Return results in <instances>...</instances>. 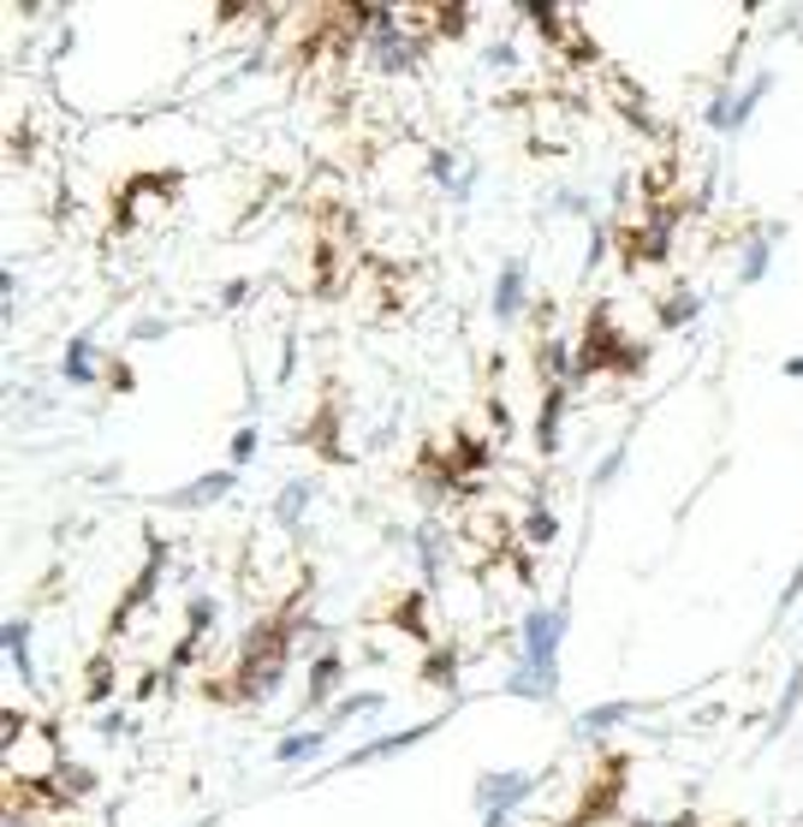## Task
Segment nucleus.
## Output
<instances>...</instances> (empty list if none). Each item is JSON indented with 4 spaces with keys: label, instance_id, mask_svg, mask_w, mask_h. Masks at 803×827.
Segmentation results:
<instances>
[{
    "label": "nucleus",
    "instance_id": "13",
    "mask_svg": "<svg viewBox=\"0 0 803 827\" xmlns=\"http://www.w3.org/2000/svg\"><path fill=\"white\" fill-rule=\"evenodd\" d=\"M690 316H697V298H667V304H660V322H667V328H679V322H690Z\"/></svg>",
    "mask_w": 803,
    "mask_h": 827
},
{
    "label": "nucleus",
    "instance_id": "17",
    "mask_svg": "<svg viewBox=\"0 0 803 827\" xmlns=\"http://www.w3.org/2000/svg\"><path fill=\"white\" fill-rule=\"evenodd\" d=\"M66 375H72V381H90V345H84V340L66 352Z\"/></svg>",
    "mask_w": 803,
    "mask_h": 827
},
{
    "label": "nucleus",
    "instance_id": "12",
    "mask_svg": "<svg viewBox=\"0 0 803 827\" xmlns=\"http://www.w3.org/2000/svg\"><path fill=\"white\" fill-rule=\"evenodd\" d=\"M423 679H429V685H447V691H452V679H459V673H452V649H440V655H429V666H423Z\"/></svg>",
    "mask_w": 803,
    "mask_h": 827
},
{
    "label": "nucleus",
    "instance_id": "2",
    "mask_svg": "<svg viewBox=\"0 0 803 827\" xmlns=\"http://www.w3.org/2000/svg\"><path fill=\"white\" fill-rule=\"evenodd\" d=\"M560 631H565V613L560 608H542V613L524 619V673L512 679V696H548V691H554Z\"/></svg>",
    "mask_w": 803,
    "mask_h": 827
},
{
    "label": "nucleus",
    "instance_id": "9",
    "mask_svg": "<svg viewBox=\"0 0 803 827\" xmlns=\"http://www.w3.org/2000/svg\"><path fill=\"white\" fill-rule=\"evenodd\" d=\"M518 298H524V268L507 262V275H500V292H494V310H500V316H518Z\"/></svg>",
    "mask_w": 803,
    "mask_h": 827
},
{
    "label": "nucleus",
    "instance_id": "20",
    "mask_svg": "<svg viewBox=\"0 0 803 827\" xmlns=\"http://www.w3.org/2000/svg\"><path fill=\"white\" fill-rule=\"evenodd\" d=\"M768 268V245H750V257H744V280H755Z\"/></svg>",
    "mask_w": 803,
    "mask_h": 827
},
{
    "label": "nucleus",
    "instance_id": "22",
    "mask_svg": "<svg viewBox=\"0 0 803 827\" xmlns=\"http://www.w3.org/2000/svg\"><path fill=\"white\" fill-rule=\"evenodd\" d=\"M482 827H507V816H488V821H482Z\"/></svg>",
    "mask_w": 803,
    "mask_h": 827
},
{
    "label": "nucleus",
    "instance_id": "7",
    "mask_svg": "<svg viewBox=\"0 0 803 827\" xmlns=\"http://www.w3.org/2000/svg\"><path fill=\"white\" fill-rule=\"evenodd\" d=\"M7 649H12L19 679H24V685H36V661H30V626H24V619H12V626H7Z\"/></svg>",
    "mask_w": 803,
    "mask_h": 827
},
{
    "label": "nucleus",
    "instance_id": "6",
    "mask_svg": "<svg viewBox=\"0 0 803 827\" xmlns=\"http://www.w3.org/2000/svg\"><path fill=\"white\" fill-rule=\"evenodd\" d=\"M340 679H345V661H340V655H322L316 666H310V709H322L327 696H334Z\"/></svg>",
    "mask_w": 803,
    "mask_h": 827
},
{
    "label": "nucleus",
    "instance_id": "15",
    "mask_svg": "<svg viewBox=\"0 0 803 827\" xmlns=\"http://www.w3.org/2000/svg\"><path fill=\"white\" fill-rule=\"evenodd\" d=\"M613 721H625V703H607V709H590V714H584V721H577V726H584V733H602V726H613Z\"/></svg>",
    "mask_w": 803,
    "mask_h": 827
},
{
    "label": "nucleus",
    "instance_id": "14",
    "mask_svg": "<svg viewBox=\"0 0 803 827\" xmlns=\"http://www.w3.org/2000/svg\"><path fill=\"white\" fill-rule=\"evenodd\" d=\"M369 709H382V696H375V691H357V696H345V703L334 709V721H352V714H369Z\"/></svg>",
    "mask_w": 803,
    "mask_h": 827
},
{
    "label": "nucleus",
    "instance_id": "18",
    "mask_svg": "<svg viewBox=\"0 0 803 827\" xmlns=\"http://www.w3.org/2000/svg\"><path fill=\"white\" fill-rule=\"evenodd\" d=\"M304 500H310V488H286V495H280V518H286V524H298V513H304Z\"/></svg>",
    "mask_w": 803,
    "mask_h": 827
},
{
    "label": "nucleus",
    "instance_id": "1",
    "mask_svg": "<svg viewBox=\"0 0 803 827\" xmlns=\"http://www.w3.org/2000/svg\"><path fill=\"white\" fill-rule=\"evenodd\" d=\"M310 619H298L292 608L262 619V626L244 631V649H239V679H232V696L239 703H268L286 679V661H292V643L304 638Z\"/></svg>",
    "mask_w": 803,
    "mask_h": 827
},
{
    "label": "nucleus",
    "instance_id": "4",
    "mask_svg": "<svg viewBox=\"0 0 803 827\" xmlns=\"http://www.w3.org/2000/svg\"><path fill=\"white\" fill-rule=\"evenodd\" d=\"M530 786H535V774H488V781L477 786L482 816H507L518 798H530Z\"/></svg>",
    "mask_w": 803,
    "mask_h": 827
},
{
    "label": "nucleus",
    "instance_id": "10",
    "mask_svg": "<svg viewBox=\"0 0 803 827\" xmlns=\"http://www.w3.org/2000/svg\"><path fill=\"white\" fill-rule=\"evenodd\" d=\"M322 751V733H292V738H280V762H304V756H316Z\"/></svg>",
    "mask_w": 803,
    "mask_h": 827
},
{
    "label": "nucleus",
    "instance_id": "16",
    "mask_svg": "<svg viewBox=\"0 0 803 827\" xmlns=\"http://www.w3.org/2000/svg\"><path fill=\"white\" fill-rule=\"evenodd\" d=\"M107 685H114V673H107V661H96V666H90V685H84V696H90V703H102V696H107Z\"/></svg>",
    "mask_w": 803,
    "mask_h": 827
},
{
    "label": "nucleus",
    "instance_id": "8",
    "mask_svg": "<svg viewBox=\"0 0 803 827\" xmlns=\"http://www.w3.org/2000/svg\"><path fill=\"white\" fill-rule=\"evenodd\" d=\"M232 488V476L227 471H215V476H202L197 488H179V495H173V506H209V500H220Z\"/></svg>",
    "mask_w": 803,
    "mask_h": 827
},
{
    "label": "nucleus",
    "instance_id": "19",
    "mask_svg": "<svg viewBox=\"0 0 803 827\" xmlns=\"http://www.w3.org/2000/svg\"><path fill=\"white\" fill-rule=\"evenodd\" d=\"M524 530H530V542H548V536H554V518H548V513H530Z\"/></svg>",
    "mask_w": 803,
    "mask_h": 827
},
{
    "label": "nucleus",
    "instance_id": "21",
    "mask_svg": "<svg viewBox=\"0 0 803 827\" xmlns=\"http://www.w3.org/2000/svg\"><path fill=\"white\" fill-rule=\"evenodd\" d=\"M250 453H257V428H244V435L232 441V458H250Z\"/></svg>",
    "mask_w": 803,
    "mask_h": 827
},
{
    "label": "nucleus",
    "instance_id": "11",
    "mask_svg": "<svg viewBox=\"0 0 803 827\" xmlns=\"http://www.w3.org/2000/svg\"><path fill=\"white\" fill-rule=\"evenodd\" d=\"M560 405H565V393L554 387V393H548V405H542V423H535V441H542V447H554V428H560Z\"/></svg>",
    "mask_w": 803,
    "mask_h": 827
},
{
    "label": "nucleus",
    "instance_id": "5",
    "mask_svg": "<svg viewBox=\"0 0 803 827\" xmlns=\"http://www.w3.org/2000/svg\"><path fill=\"white\" fill-rule=\"evenodd\" d=\"M619 792H625V762H619V756H613V762H607V768H602V781H595V786H590V798H584V804H577V816H572V827H590L595 816H602V809H613V804H619Z\"/></svg>",
    "mask_w": 803,
    "mask_h": 827
},
{
    "label": "nucleus",
    "instance_id": "3",
    "mask_svg": "<svg viewBox=\"0 0 803 827\" xmlns=\"http://www.w3.org/2000/svg\"><path fill=\"white\" fill-rule=\"evenodd\" d=\"M637 363H643V352H625V340L613 333L607 310H595V316H590V340L577 345V363H572V370H577V375H602V370H637Z\"/></svg>",
    "mask_w": 803,
    "mask_h": 827
}]
</instances>
